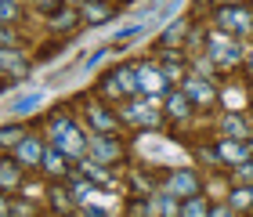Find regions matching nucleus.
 <instances>
[{
	"instance_id": "nucleus-15",
	"label": "nucleus",
	"mask_w": 253,
	"mask_h": 217,
	"mask_svg": "<svg viewBox=\"0 0 253 217\" xmlns=\"http://www.w3.org/2000/svg\"><path fill=\"white\" fill-rule=\"evenodd\" d=\"M47 26L54 33H69V29H76L80 26V7H58L54 15L47 18Z\"/></svg>"
},
{
	"instance_id": "nucleus-19",
	"label": "nucleus",
	"mask_w": 253,
	"mask_h": 217,
	"mask_svg": "<svg viewBox=\"0 0 253 217\" xmlns=\"http://www.w3.org/2000/svg\"><path fill=\"white\" fill-rule=\"evenodd\" d=\"M246 134H250V123H246L243 116H235V112H232V116H224V138H235V141H243Z\"/></svg>"
},
{
	"instance_id": "nucleus-22",
	"label": "nucleus",
	"mask_w": 253,
	"mask_h": 217,
	"mask_svg": "<svg viewBox=\"0 0 253 217\" xmlns=\"http://www.w3.org/2000/svg\"><path fill=\"white\" fill-rule=\"evenodd\" d=\"M22 138H26V130H22L18 123H7V127H0V148H15Z\"/></svg>"
},
{
	"instance_id": "nucleus-29",
	"label": "nucleus",
	"mask_w": 253,
	"mask_h": 217,
	"mask_svg": "<svg viewBox=\"0 0 253 217\" xmlns=\"http://www.w3.org/2000/svg\"><path fill=\"white\" fill-rule=\"evenodd\" d=\"M228 4H235V0H228Z\"/></svg>"
},
{
	"instance_id": "nucleus-7",
	"label": "nucleus",
	"mask_w": 253,
	"mask_h": 217,
	"mask_svg": "<svg viewBox=\"0 0 253 217\" xmlns=\"http://www.w3.org/2000/svg\"><path fill=\"white\" fill-rule=\"evenodd\" d=\"M137 76H141V94L145 98H152V101H159V94H167L170 90V80L163 76V69L159 65H137Z\"/></svg>"
},
{
	"instance_id": "nucleus-9",
	"label": "nucleus",
	"mask_w": 253,
	"mask_h": 217,
	"mask_svg": "<svg viewBox=\"0 0 253 217\" xmlns=\"http://www.w3.org/2000/svg\"><path fill=\"white\" fill-rule=\"evenodd\" d=\"M112 15H116L112 0H80V22L84 26H105Z\"/></svg>"
},
{
	"instance_id": "nucleus-26",
	"label": "nucleus",
	"mask_w": 253,
	"mask_h": 217,
	"mask_svg": "<svg viewBox=\"0 0 253 217\" xmlns=\"http://www.w3.org/2000/svg\"><path fill=\"white\" fill-rule=\"evenodd\" d=\"M0 217H11V199L0 192Z\"/></svg>"
},
{
	"instance_id": "nucleus-12",
	"label": "nucleus",
	"mask_w": 253,
	"mask_h": 217,
	"mask_svg": "<svg viewBox=\"0 0 253 217\" xmlns=\"http://www.w3.org/2000/svg\"><path fill=\"white\" fill-rule=\"evenodd\" d=\"M116 84L123 90V98H137L141 94V76H137V65H120L116 69Z\"/></svg>"
},
{
	"instance_id": "nucleus-14",
	"label": "nucleus",
	"mask_w": 253,
	"mask_h": 217,
	"mask_svg": "<svg viewBox=\"0 0 253 217\" xmlns=\"http://www.w3.org/2000/svg\"><path fill=\"white\" fill-rule=\"evenodd\" d=\"M22 185V167L15 163V159H0V192H15Z\"/></svg>"
},
{
	"instance_id": "nucleus-2",
	"label": "nucleus",
	"mask_w": 253,
	"mask_h": 217,
	"mask_svg": "<svg viewBox=\"0 0 253 217\" xmlns=\"http://www.w3.org/2000/svg\"><path fill=\"white\" fill-rule=\"evenodd\" d=\"M206 51H210V58L221 65V69H224V65H228V69H235V65L246 58L243 43H239L235 37H228V33H213L210 43H206Z\"/></svg>"
},
{
	"instance_id": "nucleus-23",
	"label": "nucleus",
	"mask_w": 253,
	"mask_h": 217,
	"mask_svg": "<svg viewBox=\"0 0 253 217\" xmlns=\"http://www.w3.org/2000/svg\"><path fill=\"white\" fill-rule=\"evenodd\" d=\"M22 18V7L15 4V0H0V22H11V26H18Z\"/></svg>"
},
{
	"instance_id": "nucleus-13",
	"label": "nucleus",
	"mask_w": 253,
	"mask_h": 217,
	"mask_svg": "<svg viewBox=\"0 0 253 217\" xmlns=\"http://www.w3.org/2000/svg\"><path fill=\"white\" fill-rule=\"evenodd\" d=\"M40 167L47 170V177H65V174H69V156H65V152H58V148L51 145L47 152H43Z\"/></svg>"
},
{
	"instance_id": "nucleus-18",
	"label": "nucleus",
	"mask_w": 253,
	"mask_h": 217,
	"mask_svg": "<svg viewBox=\"0 0 253 217\" xmlns=\"http://www.w3.org/2000/svg\"><path fill=\"white\" fill-rule=\"evenodd\" d=\"M228 207H232L235 214H239V210H253V185H243V188H235L232 196H228Z\"/></svg>"
},
{
	"instance_id": "nucleus-5",
	"label": "nucleus",
	"mask_w": 253,
	"mask_h": 217,
	"mask_svg": "<svg viewBox=\"0 0 253 217\" xmlns=\"http://www.w3.org/2000/svg\"><path fill=\"white\" fill-rule=\"evenodd\" d=\"M217 22H221V29L228 37H243V33L253 29V11L243 7V4H224L217 11Z\"/></svg>"
},
{
	"instance_id": "nucleus-20",
	"label": "nucleus",
	"mask_w": 253,
	"mask_h": 217,
	"mask_svg": "<svg viewBox=\"0 0 253 217\" xmlns=\"http://www.w3.org/2000/svg\"><path fill=\"white\" fill-rule=\"evenodd\" d=\"M188 26H192V18H177L174 22V26H170L167 33H163V43H167V47H181V37H185V33H188Z\"/></svg>"
},
{
	"instance_id": "nucleus-27",
	"label": "nucleus",
	"mask_w": 253,
	"mask_h": 217,
	"mask_svg": "<svg viewBox=\"0 0 253 217\" xmlns=\"http://www.w3.org/2000/svg\"><path fill=\"white\" fill-rule=\"evenodd\" d=\"M69 217H87V214H84V210H80V214H69Z\"/></svg>"
},
{
	"instance_id": "nucleus-11",
	"label": "nucleus",
	"mask_w": 253,
	"mask_h": 217,
	"mask_svg": "<svg viewBox=\"0 0 253 217\" xmlns=\"http://www.w3.org/2000/svg\"><path fill=\"white\" fill-rule=\"evenodd\" d=\"M213 159H217V163H228V167H239V163H246V159H250V145L246 141H235V138H224V141H217Z\"/></svg>"
},
{
	"instance_id": "nucleus-24",
	"label": "nucleus",
	"mask_w": 253,
	"mask_h": 217,
	"mask_svg": "<svg viewBox=\"0 0 253 217\" xmlns=\"http://www.w3.org/2000/svg\"><path fill=\"white\" fill-rule=\"evenodd\" d=\"M210 217H235V210L224 203V207H210Z\"/></svg>"
},
{
	"instance_id": "nucleus-3",
	"label": "nucleus",
	"mask_w": 253,
	"mask_h": 217,
	"mask_svg": "<svg viewBox=\"0 0 253 217\" xmlns=\"http://www.w3.org/2000/svg\"><path fill=\"white\" fill-rule=\"evenodd\" d=\"M120 156H123V145L112 134H90L87 138V163L112 167V163H120Z\"/></svg>"
},
{
	"instance_id": "nucleus-21",
	"label": "nucleus",
	"mask_w": 253,
	"mask_h": 217,
	"mask_svg": "<svg viewBox=\"0 0 253 217\" xmlns=\"http://www.w3.org/2000/svg\"><path fill=\"white\" fill-rule=\"evenodd\" d=\"M0 47H22V29L11 22H0Z\"/></svg>"
},
{
	"instance_id": "nucleus-6",
	"label": "nucleus",
	"mask_w": 253,
	"mask_h": 217,
	"mask_svg": "<svg viewBox=\"0 0 253 217\" xmlns=\"http://www.w3.org/2000/svg\"><path fill=\"white\" fill-rule=\"evenodd\" d=\"M181 94H185L192 105H213L217 101V87L206 76H185L181 80Z\"/></svg>"
},
{
	"instance_id": "nucleus-28",
	"label": "nucleus",
	"mask_w": 253,
	"mask_h": 217,
	"mask_svg": "<svg viewBox=\"0 0 253 217\" xmlns=\"http://www.w3.org/2000/svg\"><path fill=\"white\" fill-rule=\"evenodd\" d=\"M250 69H253V51H250Z\"/></svg>"
},
{
	"instance_id": "nucleus-25",
	"label": "nucleus",
	"mask_w": 253,
	"mask_h": 217,
	"mask_svg": "<svg viewBox=\"0 0 253 217\" xmlns=\"http://www.w3.org/2000/svg\"><path fill=\"white\" fill-rule=\"evenodd\" d=\"M37 101H40L37 94H29L26 101H18V105H15V109H18V112H29V109H37Z\"/></svg>"
},
{
	"instance_id": "nucleus-10",
	"label": "nucleus",
	"mask_w": 253,
	"mask_h": 217,
	"mask_svg": "<svg viewBox=\"0 0 253 217\" xmlns=\"http://www.w3.org/2000/svg\"><path fill=\"white\" fill-rule=\"evenodd\" d=\"M84 120H87V127L94 134H116V116H112L105 105H98V101H87Z\"/></svg>"
},
{
	"instance_id": "nucleus-16",
	"label": "nucleus",
	"mask_w": 253,
	"mask_h": 217,
	"mask_svg": "<svg viewBox=\"0 0 253 217\" xmlns=\"http://www.w3.org/2000/svg\"><path fill=\"white\" fill-rule=\"evenodd\" d=\"M0 69H29V58L18 47H0Z\"/></svg>"
},
{
	"instance_id": "nucleus-17",
	"label": "nucleus",
	"mask_w": 253,
	"mask_h": 217,
	"mask_svg": "<svg viewBox=\"0 0 253 217\" xmlns=\"http://www.w3.org/2000/svg\"><path fill=\"white\" fill-rule=\"evenodd\" d=\"M177 217H210V203H206L203 196H192V199L181 203Z\"/></svg>"
},
{
	"instance_id": "nucleus-1",
	"label": "nucleus",
	"mask_w": 253,
	"mask_h": 217,
	"mask_svg": "<svg viewBox=\"0 0 253 217\" xmlns=\"http://www.w3.org/2000/svg\"><path fill=\"white\" fill-rule=\"evenodd\" d=\"M51 145L65 152L69 159H84L87 156V134L76 123V116H69L65 109L51 112Z\"/></svg>"
},
{
	"instance_id": "nucleus-8",
	"label": "nucleus",
	"mask_w": 253,
	"mask_h": 217,
	"mask_svg": "<svg viewBox=\"0 0 253 217\" xmlns=\"http://www.w3.org/2000/svg\"><path fill=\"white\" fill-rule=\"evenodd\" d=\"M43 152H47V145H43L37 134H26V138L15 145V163H18L22 170H33V167H40Z\"/></svg>"
},
{
	"instance_id": "nucleus-4",
	"label": "nucleus",
	"mask_w": 253,
	"mask_h": 217,
	"mask_svg": "<svg viewBox=\"0 0 253 217\" xmlns=\"http://www.w3.org/2000/svg\"><path fill=\"white\" fill-rule=\"evenodd\" d=\"M199 188H203V181H199L195 170H170L163 177V188L159 192H167L174 199H192V196H199Z\"/></svg>"
}]
</instances>
